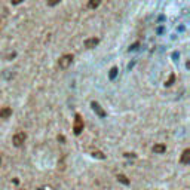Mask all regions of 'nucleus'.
<instances>
[{"mask_svg":"<svg viewBox=\"0 0 190 190\" xmlns=\"http://www.w3.org/2000/svg\"><path fill=\"white\" fill-rule=\"evenodd\" d=\"M71 63H73V55L71 54H66V55H63V57L59 58L58 66H59V68H63V70H67L68 67L71 66Z\"/></svg>","mask_w":190,"mask_h":190,"instance_id":"nucleus-1","label":"nucleus"},{"mask_svg":"<svg viewBox=\"0 0 190 190\" xmlns=\"http://www.w3.org/2000/svg\"><path fill=\"white\" fill-rule=\"evenodd\" d=\"M73 131H75L76 135H80L83 131V119L80 115L75 116V123H73Z\"/></svg>","mask_w":190,"mask_h":190,"instance_id":"nucleus-2","label":"nucleus"},{"mask_svg":"<svg viewBox=\"0 0 190 190\" xmlns=\"http://www.w3.org/2000/svg\"><path fill=\"white\" fill-rule=\"evenodd\" d=\"M25 138H27L25 132H17L14 135V138H12V143H14L15 147H22L25 143Z\"/></svg>","mask_w":190,"mask_h":190,"instance_id":"nucleus-3","label":"nucleus"},{"mask_svg":"<svg viewBox=\"0 0 190 190\" xmlns=\"http://www.w3.org/2000/svg\"><path fill=\"white\" fill-rule=\"evenodd\" d=\"M91 107H92V110H94V111H95V113L99 116V117H106V116H107L106 110L101 107V106H99L97 101H92V103H91Z\"/></svg>","mask_w":190,"mask_h":190,"instance_id":"nucleus-4","label":"nucleus"},{"mask_svg":"<svg viewBox=\"0 0 190 190\" xmlns=\"http://www.w3.org/2000/svg\"><path fill=\"white\" fill-rule=\"evenodd\" d=\"M98 43H99V39H97V37H89V39L85 40V48L92 49V48H95Z\"/></svg>","mask_w":190,"mask_h":190,"instance_id":"nucleus-5","label":"nucleus"},{"mask_svg":"<svg viewBox=\"0 0 190 190\" xmlns=\"http://www.w3.org/2000/svg\"><path fill=\"white\" fill-rule=\"evenodd\" d=\"M180 162H181L183 165H189L190 164V149H186L184 152H183Z\"/></svg>","mask_w":190,"mask_h":190,"instance_id":"nucleus-6","label":"nucleus"},{"mask_svg":"<svg viewBox=\"0 0 190 190\" xmlns=\"http://www.w3.org/2000/svg\"><path fill=\"white\" fill-rule=\"evenodd\" d=\"M10 116H12V108L10 107L0 108V117H2V119H8V117H10Z\"/></svg>","mask_w":190,"mask_h":190,"instance_id":"nucleus-7","label":"nucleus"},{"mask_svg":"<svg viewBox=\"0 0 190 190\" xmlns=\"http://www.w3.org/2000/svg\"><path fill=\"white\" fill-rule=\"evenodd\" d=\"M153 152L162 155V153H165L166 152V146L165 144H155V146H153Z\"/></svg>","mask_w":190,"mask_h":190,"instance_id":"nucleus-8","label":"nucleus"},{"mask_svg":"<svg viewBox=\"0 0 190 190\" xmlns=\"http://www.w3.org/2000/svg\"><path fill=\"white\" fill-rule=\"evenodd\" d=\"M116 178H117V181H120L122 183V184H125V186H128V184H129V180H128V177H126V175H123V174H117V177H116Z\"/></svg>","mask_w":190,"mask_h":190,"instance_id":"nucleus-9","label":"nucleus"},{"mask_svg":"<svg viewBox=\"0 0 190 190\" xmlns=\"http://www.w3.org/2000/svg\"><path fill=\"white\" fill-rule=\"evenodd\" d=\"M116 75H117V67H111V70H110V73H108V77L113 80L116 77Z\"/></svg>","mask_w":190,"mask_h":190,"instance_id":"nucleus-10","label":"nucleus"},{"mask_svg":"<svg viewBox=\"0 0 190 190\" xmlns=\"http://www.w3.org/2000/svg\"><path fill=\"white\" fill-rule=\"evenodd\" d=\"M174 80H175V75H171L169 76V79H168V80H166V83H165V86H171V85H172L174 83Z\"/></svg>","mask_w":190,"mask_h":190,"instance_id":"nucleus-11","label":"nucleus"},{"mask_svg":"<svg viewBox=\"0 0 190 190\" xmlns=\"http://www.w3.org/2000/svg\"><path fill=\"white\" fill-rule=\"evenodd\" d=\"M98 6H99V2H94L92 0V2L88 3V8H91V9H95V8H98Z\"/></svg>","mask_w":190,"mask_h":190,"instance_id":"nucleus-12","label":"nucleus"},{"mask_svg":"<svg viewBox=\"0 0 190 190\" xmlns=\"http://www.w3.org/2000/svg\"><path fill=\"white\" fill-rule=\"evenodd\" d=\"M92 156H94V157H98V159H106V156H104L101 152H92Z\"/></svg>","mask_w":190,"mask_h":190,"instance_id":"nucleus-13","label":"nucleus"},{"mask_svg":"<svg viewBox=\"0 0 190 190\" xmlns=\"http://www.w3.org/2000/svg\"><path fill=\"white\" fill-rule=\"evenodd\" d=\"M125 157H135L134 153H125Z\"/></svg>","mask_w":190,"mask_h":190,"instance_id":"nucleus-14","label":"nucleus"},{"mask_svg":"<svg viewBox=\"0 0 190 190\" xmlns=\"http://www.w3.org/2000/svg\"><path fill=\"white\" fill-rule=\"evenodd\" d=\"M137 46H138V43H135V45H132V46L129 48V51H134V49H137Z\"/></svg>","mask_w":190,"mask_h":190,"instance_id":"nucleus-15","label":"nucleus"},{"mask_svg":"<svg viewBox=\"0 0 190 190\" xmlns=\"http://www.w3.org/2000/svg\"><path fill=\"white\" fill-rule=\"evenodd\" d=\"M58 140H59V141H66V138H64L63 135H58Z\"/></svg>","mask_w":190,"mask_h":190,"instance_id":"nucleus-16","label":"nucleus"}]
</instances>
